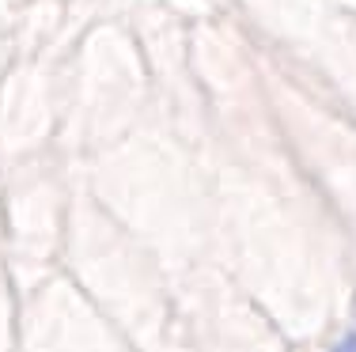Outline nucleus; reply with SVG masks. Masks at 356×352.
I'll use <instances>...</instances> for the list:
<instances>
[{"instance_id":"nucleus-1","label":"nucleus","mask_w":356,"mask_h":352,"mask_svg":"<svg viewBox=\"0 0 356 352\" xmlns=\"http://www.w3.org/2000/svg\"><path fill=\"white\" fill-rule=\"evenodd\" d=\"M330 352H356V333H349L345 341H337V345L330 349Z\"/></svg>"}]
</instances>
